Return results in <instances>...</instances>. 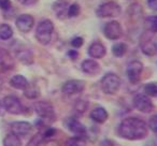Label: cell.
Masks as SVG:
<instances>
[{"label": "cell", "mask_w": 157, "mask_h": 146, "mask_svg": "<svg viewBox=\"0 0 157 146\" xmlns=\"http://www.w3.org/2000/svg\"><path fill=\"white\" fill-rule=\"evenodd\" d=\"M117 135L127 141H141L148 135V127L144 120L138 117H127L120 122Z\"/></svg>", "instance_id": "cell-1"}, {"label": "cell", "mask_w": 157, "mask_h": 146, "mask_svg": "<svg viewBox=\"0 0 157 146\" xmlns=\"http://www.w3.org/2000/svg\"><path fill=\"white\" fill-rule=\"evenodd\" d=\"M53 31H54V25L50 20H44L39 23L36 30V38L38 42L42 45H48L52 41Z\"/></svg>", "instance_id": "cell-2"}, {"label": "cell", "mask_w": 157, "mask_h": 146, "mask_svg": "<svg viewBox=\"0 0 157 146\" xmlns=\"http://www.w3.org/2000/svg\"><path fill=\"white\" fill-rule=\"evenodd\" d=\"M121 85H122L121 77L117 74H115V73H112V72L107 73L101 79L100 82L101 89L107 95H115L120 90Z\"/></svg>", "instance_id": "cell-3"}, {"label": "cell", "mask_w": 157, "mask_h": 146, "mask_svg": "<svg viewBox=\"0 0 157 146\" xmlns=\"http://www.w3.org/2000/svg\"><path fill=\"white\" fill-rule=\"evenodd\" d=\"M36 114L44 122H53L56 118L54 107L48 101H38L33 105Z\"/></svg>", "instance_id": "cell-4"}, {"label": "cell", "mask_w": 157, "mask_h": 146, "mask_svg": "<svg viewBox=\"0 0 157 146\" xmlns=\"http://www.w3.org/2000/svg\"><path fill=\"white\" fill-rule=\"evenodd\" d=\"M3 107L6 109V112L12 114V115H21L25 112V107L21 100L16 96L9 95L6 96L2 100Z\"/></svg>", "instance_id": "cell-5"}, {"label": "cell", "mask_w": 157, "mask_h": 146, "mask_svg": "<svg viewBox=\"0 0 157 146\" xmlns=\"http://www.w3.org/2000/svg\"><path fill=\"white\" fill-rule=\"evenodd\" d=\"M121 12H122V9L118 3L114 2V1H109V2L102 3L100 7H98L96 14L101 18L116 17V16H120Z\"/></svg>", "instance_id": "cell-6"}, {"label": "cell", "mask_w": 157, "mask_h": 146, "mask_svg": "<svg viewBox=\"0 0 157 146\" xmlns=\"http://www.w3.org/2000/svg\"><path fill=\"white\" fill-rule=\"evenodd\" d=\"M133 105H135V107L138 111L144 114L151 113V112H153L155 109L154 103L152 102L150 97L144 94L136 95L135 98H133Z\"/></svg>", "instance_id": "cell-7"}, {"label": "cell", "mask_w": 157, "mask_h": 146, "mask_svg": "<svg viewBox=\"0 0 157 146\" xmlns=\"http://www.w3.org/2000/svg\"><path fill=\"white\" fill-rule=\"evenodd\" d=\"M142 71H143V63L139 60H132L127 66V77L129 82L132 84H137L141 79Z\"/></svg>", "instance_id": "cell-8"}, {"label": "cell", "mask_w": 157, "mask_h": 146, "mask_svg": "<svg viewBox=\"0 0 157 146\" xmlns=\"http://www.w3.org/2000/svg\"><path fill=\"white\" fill-rule=\"evenodd\" d=\"M85 89V83L80 80H70L67 81L61 87V92L66 96H73V95L81 94Z\"/></svg>", "instance_id": "cell-9"}, {"label": "cell", "mask_w": 157, "mask_h": 146, "mask_svg": "<svg viewBox=\"0 0 157 146\" xmlns=\"http://www.w3.org/2000/svg\"><path fill=\"white\" fill-rule=\"evenodd\" d=\"M103 33L105 36L110 40H118L123 35L122 26L116 21L109 22L103 28Z\"/></svg>", "instance_id": "cell-10"}, {"label": "cell", "mask_w": 157, "mask_h": 146, "mask_svg": "<svg viewBox=\"0 0 157 146\" xmlns=\"http://www.w3.org/2000/svg\"><path fill=\"white\" fill-rule=\"evenodd\" d=\"M65 125L70 132L74 133V134L78 135V137H84L87 134V129H86V127L84 126L81 122H78V119H75V118H72V117L67 118L65 122Z\"/></svg>", "instance_id": "cell-11"}, {"label": "cell", "mask_w": 157, "mask_h": 146, "mask_svg": "<svg viewBox=\"0 0 157 146\" xmlns=\"http://www.w3.org/2000/svg\"><path fill=\"white\" fill-rule=\"evenodd\" d=\"M10 130L12 133L18 135V137H26L33 130V125L28 122H24V120L14 122L10 125Z\"/></svg>", "instance_id": "cell-12"}, {"label": "cell", "mask_w": 157, "mask_h": 146, "mask_svg": "<svg viewBox=\"0 0 157 146\" xmlns=\"http://www.w3.org/2000/svg\"><path fill=\"white\" fill-rule=\"evenodd\" d=\"M15 24L20 31H22V32H29L33 29V24H35V20L29 14H23V15H20L16 18Z\"/></svg>", "instance_id": "cell-13"}, {"label": "cell", "mask_w": 157, "mask_h": 146, "mask_svg": "<svg viewBox=\"0 0 157 146\" xmlns=\"http://www.w3.org/2000/svg\"><path fill=\"white\" fill-rule=\"evenodd\" d=\"M140 46H141V51L143 52V54H145L146 56H154L157 53V45L155 43V41L150 37L143 36L140 42Z\"/></svg>", "instance_id": "cell-14"}, {"label": "cell", "mask_w": 157, "mask_h": 146, "mask_svg": "<svg viewBox=\"0 0 157 146\" xmlns=\"http://www.w3.org/2000/svg\"><path fill=\"white\" fill-rule=\"evenodd\" d=\"M90 117L96 124H105L109 118V113L102 107H97L90 112Z\"/></svg>", "instance_id": "cell-15"}, {"label": "cell", "mask_w": 157, "mask_h": 146, "mask_svg": "<svg viewBox=\"0 0 157 146\" xmlns=\"http://www.w3.org/2000/svg\"><path fill=\"white\" fill-rule=\"evenodd\" d=\"M107 50L101 42H94L88 47V55L94 59H101L105 56Z\"/></svg>", "instance_id": "cell-16"}, {"label": "cell", "mask_w": 157, "mask_h": 146, "mask_svg": "<svg viewBox=\"0 0 157 146\" xmlns=\"http://www.w3.org/2000/svg\"><path fill=\"white\" fill-rule=\"evenodd\" d=\"M82 71L88 75H96L100 71V65L94 59H85L81 65Z\"/></svg>", "instance_id": "cell-17"}, {"label": "cell", "mask_w": 157, "mask_h": 146, "mask_svg": "<svg viewBox=\"0 0 157 146\" xmlns=\"http://www.w3.org/2000/svg\"><path fill=\"white\" fill-rule=\"evenodd\" d=\"M14 67V59L13 57L10 55L8 51L0 48V70H8L13 69Z\"/></svg>", "instance_id": "cell-18"}, {"label": "cell", "mask_w": 157, "mask_h": 146, "mask_svg": "<svg viewBox=\"0 0 157 146\" xmlns=\"http://www.w3.org/2000/svg\"><path fill=\"white\" fill-rule=\"evenodd\" d=\"M10 85L13 88H15V89L25 90L28 87L29 83L25 77H23V75H21V74H16L11 77V80H10Z\"/></svg>", "instance_id": "cell-19"}, {"label": "cell", "mask_w": 157, "mask_h": 146, "mask_svg": "<svg viewBox=\"0 0 157 146\" xmlns=\"http://www.w3.org/2000/svg\"><path fill=\"white\" fill-rule=\"evenodd\" d=\"M68 8H69V6H68L67 1H65V0H58L57 2L54 3L53 9H54L57 17L63 20L66 16H68Z\"/></svg>", "instance_id": "cell-20"}, {"label": "cell", "mask_w": 157, "mask_h": 146, "mask_svg": "<svg viewBox=\"0 0 157 146\" xmlns=\"http://www.w3.org/2000/svg\"><path fill=\"white\" fill-rule=\"evenodd\" d=\"M16 57L17 59L21 61L22 63L26 66H29V65H33V54L30 52L29 50H21L16 53Z\"/></svg>", "instance_id": "cell-21"}, {"label": "cell", "mask_w": 157, "mask_h": 146, "mask_svg": "<svg viewBox=\"0 0 157 146\" xmlns=\"http://www.w3.org/2000/svg\"><path fill=\"white\" fill-rule=\"evenodd\" d=\"M2 145L3 146H22V140L21 137L14 134V133H9L5 137L2 141Z\"/></svg>", "instance_id": "cell-22"}, {"label": "cell", "mask_w": 157, "mask_h": 146, "mask_svg": "<svg viewBox=\"0 0 157 146\" xmlns=\"http://www.w3.org/2000/svg\"><path fill=\"white\" fill-rule=\"evenodd\" d=\"M127 50H128V46L125 43H116L112 46V53L115 57H123L125 54L127 53Z\"/></svg>", "instance_id": "cell-23"}, {"label": "cell", "mask_w": 157, "mask_h": 146, "mask_svg": "<svg viewBox=\"0 0 157 146\" xmlns=\"http://www.w3.org/2000/svg\"><path fill=\"white\" fill-rule=\"evenodd\" d=\"M63 146H87V143H86V141L82 137L75 135V137H69L65 142Z\"/></svg>", "instance_id": "cell-24"}, {"label": "cell", "mask_w": 157, "mask_h": 146, "mask_svg": "<svg viewBox=\"0 0 157 146\" xmlns=\"http://www.w3.org/2000/svg\"><path fill=\"white\" fill-rule=\"evenodd\" d=\"M13 36V30L11 26L8 24L0 25V39L1 40H9Z\"/></svg>", "instance_id": "cell-25"}, {"label": "cell", "mask_w": 157, "mask_h": 146, "mask_svg": "<svg viewBox=\"0 0 157 146\" xmlns=\"http://www.w3.org/2000/svg\"><path fill=\"white\" fill-rule=\"evenodd\" d=\"M145 27L150 32H157V15L148 16L145 20Z\"/></svg>", "instance_id": "cell-26"}, {"label": "cell", "mask_w": 157, "mask_h": 146, "mask_svg": "<svg viewBox=\"0 0 157 146\" xmlns=\"http://www.w3.org/2000/svg\"><path fill=\"white\" fill-rule=\"evenodd\" d=\"M25 97H27L28 99H37L40 96L39 88H37L36 86H30L28 85V87L24 90Z\"/></svg>", "instance_id": "cell-27"}, {"label": "cell", "mask_w": 157, "mask_h": 146, "mask_svg": "<svg viewBox=\"0 0 157 146\" xmlns=\"http://www.w3.org/2000/svg\"><path fill=\"white\" fill-rule=\"evenodd\" d=\"M144 92L148 97L156 98L157 97V84L156 83H148L144 86Z\"/></svg>", "instance_id": "cell-28"}, {"label": "cell", "mask_w": 157, "mask_h": 146, "mask_svg": "<svg viewBox=\"0 0 157 146\" xmlns=\"http://www.w3.org/2000/svg\"><path fill=\"white\" fill-rule=\"evenodd\" d=\"M88 109V102L85 100H78L75 103H74V110L75 112H78V114H83L84 112H86V110Z\"/></svg>", "instance_id": "cell-29"}, {"label": "cell", "mask_w": 157, "mask_h": 146, "mask_svg": "<svg viewBox=\"0 0 157 146\" xmlns=\"http://www.w3.org/2000/svg\"><path fill=\"white\" fill-rule=\"evenodd\" d=\"M43 139L44 137L42 135V133H37V134L31 137L30 141L28 142V144L26 146H40V144L43 141Z\"/></svg>", "instance_id": "cell-30"}, {"label": "cell", "mask_w": 157, "mask_h": 146, "mask_svg": "<svg viewBox=\"0 0 157 146\" xmlns=\"http://www.w3.org/2000/svg\"><path fill=\"white\" fill-rule=\"evenodd\" d=\"M80 14V7L78 3H73V5L69 6L68 8V17H75Z\"/></svg>", "instance_id": "cell-31"}, {"label": "cell", "mask_w": 157, "mask_h": 146, "mask_svg": "<svg viewBox=\"0 0 157 146\" xmlns=\"http://www.w3.org/2000/svg\"><path fill=\"white\" fill-rule=\"evenodd\" d=\"M147 127L154 133H157V114H156V115H153L152 117L148 119Z\"/></svg>", "instance_id": "cell-32"}, {"label": "cell", "mask_w": 157, "mask_h": 146, "mask_svg": "<svg viewBox=\"0 0 157 146\" xmlns=\"http://www.w3.org/2000/svg\"><path fill=\"white\" fill-rule=\"evenodd\" d=\"M83 43H84V40H83V38H81V37L73 38V39H72V41H71V45L73 46V47H75V48L81 47V46L83 45Z\"/></svg>", "instance_id": "cell-33"}, {"label": "cell", "mask_w": 157, "mask_h": 146, "mask_svg": "<svg viewBox=\"0 0 157 146\" xmlns=\"http://www.w3.org/2000/svg\"><path fill=\"white\" fill-rule=\"evenodd\" d=\"M57 130L54 128H46V130L44 131L43 133H42V135H43L44 139H50V137H54L55 134H56Z\"/></svg>", "instance_id": "cell-34"}, {"label": "cell", "mask_w": 157, "mask_h": 146, "mask_svg": "<svg viewBox=\"0 0 157 146\" xmlns=\"http://www.w3.org/2000/svg\"><path fill=\"white\" fill-rule=\"evenodd\" d=\"M12 7V3L10 0H0V8L2 10H5V11H8V10H10Z\"/></svg>", "instance_id": "cell-35"}, {"label": "cell", "mask_w": 157, "mask_h": 146, "mask_svg": "<svg viewBox=\"0 0 157 146\" xmlns=\"http://www.w3.org/2000/svg\"><path fill=\"white\" fill-rule=\"evenodd\" d=\"M67 55L71 60H76V59L78 58V53L76 52L75 50H70Z\"/></svg>", "instance_id": "cell-36"}, {"label": "cell", "mask_w": 157, "mask_h": 146, "mask_svg": "<svg viewBox=\"0 0 157 146\" xmlns=\"http://www.w3.org/2000/svg\"><path fill=\"white\" fill-rule=\"evenodd\" d=\"M40 146H59V143L57 141H46V142H41Z\"/></svg>", "instance_id": "cell-37"}, {"label": "cell", "mask_w": 157, "mask_h": 146, "mask_svg": "<svg viewBox=\"0 0 157 146\" xmlns=\"http://www.w3.org/2000/svg\"><path fill=\"white\" fill-rule=\"evenodd\" d=\"M148 7L154 11H157V0H148L147 1Z\"/></svg>", "instance_id": "cell-38"}, {"label": "cell", "mask_w": 157, "mask_h": 146, "mask_svg": "<svg viewBox=\"0 0 157 146\" xmlns=\"http://www.w3.org/2000/svg\"><path fill=\"white\" fill-rule=\"evenodd\" d=\"M99 146H116V145L113 141H111V140H103Z\"/></svg>", "instance_id": "cell-39"}, {"label": "cell", "mask_w": 157, "mask_h": 146, "mask_svg": "<svg viewBox=\"0 0 157 146\" xmlns=\"http://www.w3.org/2000/svg\"><path fill=\"white\" fill-rule=\"evenodd\" d=\"M6 113H7V112H6V109H5V107H3L2 101H0V117L5 116Z\"/></svg>", "instance_id": "cell-40"}, {"label": "cell", "mask_w": 157, "mask_h": 146, "mask_svg": "<svg viewBox=\"0 0 157 146\" xmlns=\"http://www.w3.org/2000/svg\"><path fill=\"white\" fill-rule=\"evenodd\" d=\"M22 5H29V3L33 2V0H18Z\"/></svg>", "instance_id": "cell-41"}, {"label": "cell", "mask_w": 157, "mask_h": 146, "mask_svg": "<svg viewBox=\"0 0 157 146\" xmlns=\"http://www.w3.org/2000/svg\"><path fill=\"white\" fill-rule=\"evenodd\" d=\"M1 87H2V82L0 81V90H1Z\"/></svg>", "instance_id": "cell-42"}]
</instances>
